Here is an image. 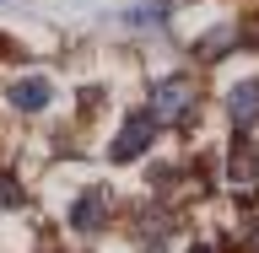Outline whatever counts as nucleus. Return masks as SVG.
<instances>
[{
	"mask_svg": "<svg viewBox=\"0 0 259 253\" xmlns=\"http://www.w3.org/2000/svg\"><path fill=\"white\" fill-rule=\"evenodd\" d=\"M194 113H200V86L189 76H162L146 97V119L157 129H184L194 124Z\"/></svg>",
	"mask_w": 259,
	"mask_h": 253,
	"instance_id": "1",
	"label": "nucleus"
},
{
	"mask_svg": "<svg viewBox=\"0 0 259 253\" xmlns=\"http://www.w3.org/2000/svg\"><path fill=\"white\" fill-rule=\"evenodd\" d=\"M151 140H157V124L146 119V108L130 113L124 124H119V140L108 145V162H135V157H146V151H151Z\"/></svg>",
	"mask_w": 259,
	"mask_h": 253,
	"instance_id": "2",
	"label": "nucleus"
},
{
	"mask_svg": "<svg viewBox=\"0 0 259 253\" xmlns=\"http://www.w3.org/2000/svg\"><path fill=\"white\" fill-rule=\"evenodd\" d=\"M222 178H227V189H232V194H254L259 189V151L243 140V135L232 140V151H227V173Z\"/></svg>",
	"mask_w": 259,
	"mask_h": 253,
	"instance_id": "3",
	"label": "nucleus"
},
{
	"mask_svg": "<svg viewBox=\"0 0 259 253\" xmlns=\"http://www.w3.org/2000/svg\"><path fill=\"white\" fill-rule=\"evenodd\" d=\"M6 103L16 113H44L54 103V81L49 76H16V81H6Z\"/></svg>",
	"mask_w": 259,
	"mask_h": 253,
	"instance_id": "4",
	"label": "nucleus"
},
{
	"mask_svg": "<svg viewBox=\"0 0 259 253\" xmlns=\"http://www.w3.org/2000/svg\"><path fill=\"white\" fill-rule=\"evenodd\" d=\"M70 226H76V232H87V237H92V232H103V226H108V194H103V189L76 194V205H70Z\"/></svg>",
	"mask_w": 259,
	"mask_h": 253,
	"instance_id": "5",
	"label": "nucleus"
},
{
	"mask_svg": "<svg viewBox=\"0 0 259 253\" xmlns=\"http://www.w3.org/2000/svg\"><path fill=\"white\" fill-rule=\"evenodd\" d=\"M227 119L238 124V135L259 124V81H238V86L227 92Z\"/></svg>",
	"mask_w": 259,
	"mask_h": 253,
	"instance_id": "6",
	"label": "nucleus"
},
{
	"mask_svg": "<svg viewBox=\"0 0 259 253\" xmlns=\"http://www.w3.org/2000/svg\"><path fill=\"white\" fill-rule=\"evenodd\" d=\"M243 32L232 27V22H222V27H210V32H200V38H194V60H222V54H232V43H238Z\"/></svg>",
	"mask_w": 259,
	"mask_h": 253,
	"instance_id": "7",
	"label": "nucleus"
},
{
	"mask_svg": "<svg viewBox=\"0 0 259 253\" xmlns=\"http://www.w3.org/2000/svg\"><path fill=\"white\" fill-rule=\"evenodd\" d=\"M22 205V183H11V173H0V210Z\"/></svg>",
	"mask_w": 259,
	"mask_h": 253,
	"instance_id": "8",
	"label": "nucleus"
},
{
	"mask_svg": "<svg viewBox=\"0 0 259 253\" xmlns=\"http://www.w3.org/2000/svg\"><path fill=\"white\" fill-rule=\"evenodd\" d=\"M189 253H216V248H210V242H194V248H189Z\"/></svg>",
	"mask_w": 259,
	"mask_h": 253,
	"instance_id": "9",
	"label": "nucleus"
},
{
	"mask_svg": "<svg viewBox=\"0 0 259 253\" xmlns=\"http://www.w3.org/2000/svg\"><path fill=\"white\" fill-rule=\"evenodd\" d=\"M254 253H259V226H254Z\"/></svg>",
	"mask_w": 259,
	"mask_h": 253,
	"instance_id": "10",
	"label": "nucleus"
}]
</instances>
